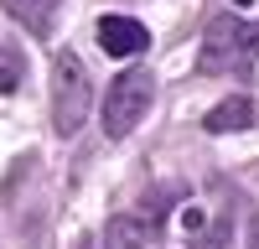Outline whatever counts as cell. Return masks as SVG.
<instances>
[{"instance_id":"cell-1","label":"cell","mask_w":259,"mask_h":249,"mask_svg":"<svg viewBox=\"0 0 259 249\" xmlns=\"http://www.w3.org/2000/svg\"><path fill=\"white\" fill-rule=\"evenodd\" d=\"M89 99H94V83H89L83 57L78 52H57L52 57V130L57 135H78L83 119H89Z\"/></svg>"},{"instance_id":"cell-2","label":"cell","mask_w":259,"mask_h":249,"mask_svg":"<svg viewBox=\"0 0 259 249\" xmlns=\"http://www.w3.org/2000/svg\"><path fill=\"white\" fill-rule=\"evenodd\" d=\"M259 57V26H244L239 16H212L202 31V68L207 73H233Z\"/></svg>"},{"instance_id":"cell-3","label":"cell","mask_w":259,"mask_h":249,"mask_svg":"<svg viewBox=\"0 0 259 249\" xmlns=\"http://www.w3.org/2000/svg\"><path fill=\"white\" fill-rule=\"evenodd\" d=\"M150 99H156V78H150L145 68H124V73L109 83V94H104V130H109L114 140H124V135L145 119Z\"/></svg>"},{"instance_id":"cell-4","label":"cell","mask_w":259,"mask_h":249,"mask_svg":"<svg viewBox=\"0 0 259 249\" xmlns=\"http://www.w3.org/2000/svg\"><path fill=\"white\" fill-rule=\"evenodd\" d=\"M99 47L109 57H140L150 47V31L140 21H130V16H104L99 21Z\"/></svg>"},{"instance_id":"cell-5","label":"cell","mask_w":259,"mask_h":249,"mask_svg":"<svg viewBox=\"0 0 259 249\" xmlns=\"http://www.w3.org/2000/svg\"><path fill=\"white\" fill-rule=\"evenodd\" d=\"M249 119H254V104H249L244 94H228L218 109H207L202 124H207L212 135H233V130H249Z\"/></svg>"},{"instance_id":"cell-6","label":"cell","mask_w":259,"mask_h":249,"mask_svg":"<svg viewBox=\"0 0 259 249\" xmlns=\"http://www.w3.org/2000/svg\"><path fill=\"white\" fill-rule=\"evenodd\" d=\"M150 234H156V228H150L140 213H114V218H109V234H104V239H109V249H145V244H150Z\"/></svg>"},{"instance_id":"cell-7","label":"cell","mask_w":259,"mask_h":249,"mask_svg":"<svg viewBox=\"0 0 259 249\" xmlns=\"http://www.w3.org/2000/svg\"><path fill=\"white\" fill-rule=\"evenodd\" d=\"M6 11H11L26 31L47 36V31H52V16H57V0H6Z\"/></svg>"},{"instance_id":"cell-8","label":"cell","mask_w":259,"mask_h":249,"mask_svg":"<svg viewBox=\"0 0 259 249\" xmlns=\"http://www.w3.org/2000/svg\"><path fill=\"white\" fill-rule=\"evenodd\" d=\"M21 78H26V57L11 36H0V94H16Z\"/></svg>"},{"instance_id":"cell-9","label":"cell","mask_w":259,"mask_h":249,"mask_svg":"<svg viewBox=\"0 0 259 249\" xmlns=\"http://www.w3.org/2000/svg\"><path fill=\"white\" fill-rule=\"evenodd\" d=\"M228 239H233V218L218 213V218H212V234H197L192 249H228Z\"/></svg>"},{"instance_id":"cell-10","label":"cell","mask_w":259,"mask_h":249,"mask_svg":"<svg viewBox=\"0 0 259 249\" xmlns=\"http://www.w3.org/2000/svg\"><path fill=\"white\" fill-rule=\"evenodd\" d=\"M249 249H259V213L249 218Z\"/></svg>"},{"instance_id":"cell-11","label":"cell","mask_w":259,"mask_h":249,"mask_svg":"<svg viewBox=\"0 0 259 249\" xmlns=\"http://www.w3.org/2000/svg\"><path fill=\"white\" fill-rule=\"evenodd\" d=\"M233 6H254V0H233Z\"/></svg>"},{"instance_id":"cell-12","label":"cell","mask_w":259,"mask_h":249,"mask_svg":"<svg viewBox=\"0 0 259 249\" xmlns=\"http://www.w3.org/2000/svg\"><path fill=\"white\" fill-rule=\"evenodd\" d=\"M78 249H94V244H89V239H83V244H78Z\"/></svg>"}]
</instances>
